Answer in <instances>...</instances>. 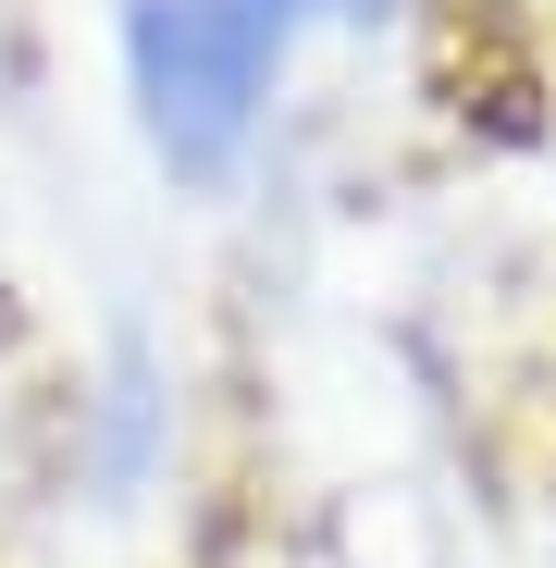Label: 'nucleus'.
Returning a JSON list of instances; mask_svg holds the SVG:
<instances>
[{"mask_svg":"<svg viewBox=\"0 0 556 568\" xmlns=\"http://www.w3.org/2000/svg\"><path fill=\"white\" fill-rule=\"evenodd\" d=\"M149 445H161V396H149V346L112 358V384H100V483H149Z\"/></svg>","mask_w":556,"mask_h":568,"instance_id":"nucleus-2","label":"nucleus"},{"mask_svg":"<svg viewBox=\"0 0 556 568\" xmlns=\"http://www.w3.org/2000/svg\"><path fill=\"white\" fill-rule=\"evenodd\" d=\"M310 26V0H124V74H137V124L149 149L185 173V185H211L260 100H272V74H285Z\"/></svg>","mask_w":556,"mask_h":568,"instance_id":"nucleus-1","label":"nucleus"},{"mask_svg":"<svg viewBox=\"0 0 556 568\" xmlns=\"http://www.w3.org/2000/svg\"><path fill=\"white\" fill-rule=\"evenodd\" d=\"M310 13H334V26H371V13H384V0H310Z\"/></svg>","mask_w":556,"mask_h":568,"instance_id":"nucleus-3","label":"nucleus"}]
</instances>
